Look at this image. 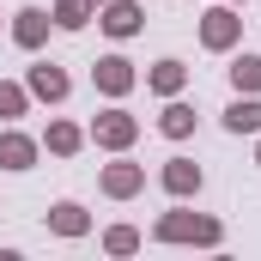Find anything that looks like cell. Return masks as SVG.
Here are the masks:
<instances>
[{
	"instance_id": "1",
	"label": "cell",
	"mask_w": 261,
	"mask_h": 261,
	"mask_svg": "<svg viewBox=\"0 0 261 261\" xmlns=\"http://www.w3.org/2000/svg\"><path fill=\"white\" fill-rule=\"evenodd\" d=\"M158 237H170V243H219V225L213 219H182V213H170V219H158Z\"/></svg>"
},
{
	"instance_id": "2",
	"label": "cell",
	"mask_w": 261,
	"mask_h": 261,
	"mask_svg": "<svg viewBox=\"0 0 261 261\" xmlns=\"http://www.w3.org/2000/svg\"><path fill=\"white\" fill-rule=\"evenodd\" d=\"M200 37H206V49H231V37H237V18H231V12L219 6V12H206Z\"/></svg>"
},
{
	"instance_id": "3",
	"label": "cell",
	"mask_w": 261,
	"mask_h": 261,
	"mask_svg": "<svg viewBox=\"0 0 261 261\" xmlns=\"http://www.w3.org/2000/svg\"><path fill=\"white\" fill-rule=\"evenodd\" d=\"M31 158H37V146L24 134H0V164L6 170H31Z\"/></svg>"
},
{
	"instance_id": "4",
	"label": "cell",
	"mask_w": 261,
	"mask_h": 261,
	"mask_svg": "<svg viewBox=\"0 0 261 261\" xmlns=\"http://www.w3.org/2000/svg\"><path fill=\"white\" fill-rule=\"evenodd\" d=\"M97 140H103V146H128L134 140V116H122V110L97 116Z\"/></svg>"
},
{
	"instance_id": "5",
	"label": "cell",
	"mask_w": 261,
	"mask_h": 261,
	"mask_svg": "<svg viewBox=\"0 0 261 261\" xmlns=\"http://www.w3.org/2000/svg\"><path fill=\"white\" fill-rule=\"evenodd\" d=\"M43 31H49V12H37V6H24V12H18V24H12V37H18L24 49H37V43H43Z\"/></svg>"
},
{
	"instance_id": "6",
	"label": "cell",
	"mask_w": 261,
	"mask_h": 261,
	"mask_svg": "<svg viewBox=\"0 0 261 261\" xmlns=\"http://www.w3.org/2000/svg\"><path fill=\"white\" fill-rule=\"evenodd\" d=\"M164 189H170V195H195V189H200V170L189 164V158H170V170H164Z\"/></svg>"
},
{
	"instance_id": "7",
	"label": "cell",
	"mask_w": 261,
	"mask_h": 261,
	"mask_svg": "<svg viewBox=\"0 0 261 261\" xmlns=\"http://www.w3.org/2000/svg\"><path fill=\"white\" fill-rule=\"evenodd\" d=\"M103 31H110V37H134V31H140V12H134L128 0H110V12H103Z\"/></svg>"
},
{
	"instance_id": "8",
	"label": "cell",
	"mask_w": 261,
	"mask_h": 261,
	"mask_svg": "<svg viewBox=\"0 0 261 261\" xmlns=\"http://www.w3.org/2000/svg\"><path fill=\"white\" fill-rule=\"evenodd\" d=\"M97 85H103V91H128V85H134V67L122 61V55H110V61H97Z\"/></svg>"
},
{
	"instance_id": "9",
	"label": "cell",
	"mask_w": 261,
	"mask_h": 261,
	"mask_svg": "<svg viewBox=\"0 0 261 261\" xmlns=\"http://www.w3.org/2000/svg\"><path fill=\"white\" fill-rule=\"evenodd\" d=\"M225 128L231 134H261V103L249 97V103H231L225 110Z\"/></svg>"
},
{
	"instance_id": "10",
	"label": "cell",
	"mask_w": 261,
	"mask_h": 261,
	"mask_svg": "<svg viewBox=\"0 0 261 261\" xmlns=\"http://www.w3.org/2000/svg\"><path fill=\"white\" fill-rule=\"evenodd\" d=\"M31 91L37 97H67V73L61 67H31Z\"/></svg>"
},
{
	"instance_id": "11",
	"label": "cell",
	"mask_w": 261,
	"mask_h": 261,
	"mask_svg": "<svg viewBox=\"0 0 261 261\" xmlns=\"http://www.w3.org/2000/svg\"><path fill=\"white\" fill-rule=\"evenodd\" d=\"M103 189H110V195H134V189H140V170H134V164H110V170H103Z\"/></svg>"
},
{
	"instance_id": "12",
	"label": "cell",
	"mask_w": 261,
	"mask_h": 261,
	"mask_svg": "<svg viewBox=\"0 0 261 261\" xmlns=\"http://www.w3.org/2000/svg\"><path fill=\"white\" fill-rule=\"evenodd\" d=\"M49 225H55V231H61V237H79V231H85V213H79V206H73V200H61V206H55V213H49Z\"/></svg>"
},
{
	"instance_id": "13",
	"label": "cell",
	"mask_w": 261,
	"mask_h": 261,
	"mask_svg": "<svg viewBox=\"0 0 261 261\" xmlns=\"http://www.w3.org/2000/svg\"><path fill=\"white\" fill-rule=\"evenodd\" d=\"M231 79H237V91H255L261 85V61L255 55H237V61H231Z\"/></svg>"
},
{
	"instance_id": "14",
	"label": "cell",
	"mask_w": 261,
	"mask_h": 261,
	"mask_svg": "<svg viewBox=\"0 0 261 261\" xmlns=\"http://www.w3.org/2000/svg\"><path fill=\"white\" fill-rule=\"evenodd\" d=\"M189 128H195V110H189V103H170V110H164V134H170V140H182Z\"/></svg>"
},
{
	"instance_id": "15",
	"label": "cell",
	"mask_w": 261,
	"mask_h": 261,
	"mask_svg": "<svg viewBox=\"0 0 261 261\" xmlns=\"http://www.w3.org/2000/svg\"><path fill=\"white\" fill-rule=\"evenodd\" d=\"M85 18H91V0H61L55 6V24H67V31H79Z\"/></svg>"
},
{
	"instance_id": "16",
	"label": "cell",
	"mask_w": 261,
	"mask_h": 261,
	"mask_svg": "<svg viewBox=\"0 0 261 261\" xmlns=\"http://www.w3.org/2000/svg\"><path fill=\"white\" fill-rule=\"evenodd\" d=\"M182 85V61H158L152 67V91H176Z\"/></svg>"
},
{
	"instance_id": "17",
	"label": "cell",
	"mask_w": 261,
	"mask_h": 261,
	"mask_svg": "<svg viewBox=\"0 0 261 261\" xmlns=\"http://www.w3.org/2000/svg\"><path fill=\"white\" fill-rule=\"evenodd\" d=\"M73 146H79V128L55 122V128H49V152H73Z\"/></svg>"
},
{
	"instance_id": "18",
	"label": "cell",
	"mask_w": 261,
	"mask_h": 261,
	"mask_svg": "<svg viewBox=\"0 0 261 261\" xmlns=\"http://www.w3.org/2000/svg\"><path fill=\"white\" fill-rule=\"evenodd\" d=\"M24 110V91L18 85H0V116H18Z\"/></svg>"
},
{
	"instance_id": "19",
	"label": "cell",
	"mask_w": 261,
	"mask_h": 261,
	"mask_svg": "<svg viewBox=\"0 0 261 261\" xmlns=\"http://www.w3.org/2000/svg\"><path fill=\"white\" fill-rule=\"evenodd\" d=\"M103 243H110V249H116V255H128V249H134V243H140V237H134L128 225H116V231H110V237H103Z\"/></svg>"
}]
</instances>
